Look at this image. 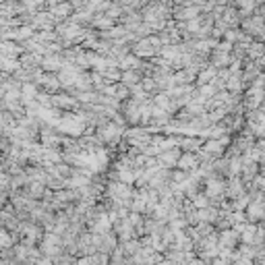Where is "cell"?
Listing matches in <instances>:
<instances>
[{"label": "cell", "instance_id": "obj_11", "mask_svg": "<svg viewBox=\"0 0 265 265\" xmlns=\"http://www.w3.org/2000/svg\"><path fill=\"white\" fill-rule=\"evenodd\" d=\"M263 3H265V0H263Z\"/></svg>", "mask_w": 265, "mask_h": 265}, {"label": "cell", "instance_id": "obj_3", "mask_svg": "<svg viewBox=\"0 0 265 265\" xmlns=\"http://www.w3.org/2000/svg\"><path fill=\"white\" fill-rule=\"evenodd\" d=\"M180 153H182L180 147H168V149H164V151H160L155 155V162L160 164V168L172 170V168H176V162H178Z\"/></svg>", "mask_w": 265, "mask_h": 265}, {"label": "cell", "instance_id": "obj_6", "mask_svg": "<svg viewBox=\"0 0 265 265\" xmlns=\"http://www.w3.org/2000/svg\"><path fill=\"white\" fill-rule=\"evenodd\" d=\"M89 25L93 27V29H110L112 25H116V21L114 19H110L106 13H93V17H91V21H89Z\"/></svg>", "mask_w": 265, "mask_h": 265}, {"label": "cell", "instance_id": "obj_4", "mask_svg": "<svg viewBox=\"0 0 265 265\" xmlns=\"http://www.w3.org/2000/svg\"><path fill=\"white\" fill-rule=\"evenodd\" d=\"M199 166V155L195 151H182L178 162H176V168L178 170H185V172H191Z\"/></svg>", "mask_w": 265, "mask_h": 265}, {"label": "cell", "instance_id": "obj_5", "mask_svg": "<svg viewBox=\"0 0 265 265\" xmlns=\"http://www.w3.org/2000/svg\"><path fill=\"white\" fill-rule=\"evenodd\" d=\"M244 191H247V187H244V182H242L240 176H228L226 178V197L228 199H236Z\"/></svg>", "mask_w": 265, "mask_h": 265}, {"label": "cell", "instance_id": "obj_9", "mask_svg": "<svg viewBox=\"0 0 265 265\" xmlns=\"http://www.w3.org/2000/svg\"><path fill=\"white\" fill-rule=\"evenodd\" d=\"M141 79H143V73L141 71H135V69L123 71V75H120V83H125L127 87H133V85L141 83Z\"/></svg>", "mask_w": 265, "mask_h": 265}, {"label": "cell", "instance_id": "obj_8", "mask_svg": "<svg viewBox=\"0 0 265 265\" xmlns=\"http://www.w3.org/2000/svg\"><path fill=\"white\" fill-rule=\"evenodd\" d=\"M263 52H265V44L253 39V42L247 46V58H249V60H259V58L263 56Z\"/></svg>", "mask_w": 265, "mask_h": 265}, {"label": "cell", "instance_id": "obj_7", "mask_svg": "<svg viewBox=\"0 0 265 265\" xmlns=\"http://www.w3.org/2000/svg\"><path fill=\"white\" fill-rule=\"evenodd\" d=\"M37 81L42 83V87L44 89H48V91H56L58 87H63L60 85V81H58V75L56 73H52V75H39L37 77Z\"/></svg>", "mask_w": 265, "mask_h": 265}, {"label": "cell", "instance_id": "obj_10", "mask_svg": "<svg viewBox=\"0 0 265 265\" xmlns=\"http://www.w3.org/2000/svg\"><path fill=\"white\" fill-rule=\"evenodd\" d=\"M201 139H195L193 135H187V137H180L178 139V147L182 149V151H197L199 147H201Z\"/></svg>", "mask_w": 265, "mask_h": 265}, {"label": "cell", "instance_id": "obj_2", "mask_svg": "<svg viewBox=\"0 0 265 265\" xmlns=\"http://www.w3.org/2000/svg\"><path fill=\"white\" fill-rule=\"evenodd\" d=\"M240 244V234L236 228H224L218 230V249H226V251H234Z\"/></svg>", "mask_w": 265, "mask_h": 265}, {"label": "cell", "instance_id": "obj_1", "mask_svg": "<svg viewBox=\"0 0 265 265\" xmlns=\"http://www.w3.org/2000/svg\"><path fill=\"white\" fill-rule=\"evenodd\" d=\"M244 216H247V222H253V224H259L265 220V193L263 191H259L251 199V203L244 209Z\"/></svg>", "mask_w": 265, "mask_h": 265}]
</instances>
